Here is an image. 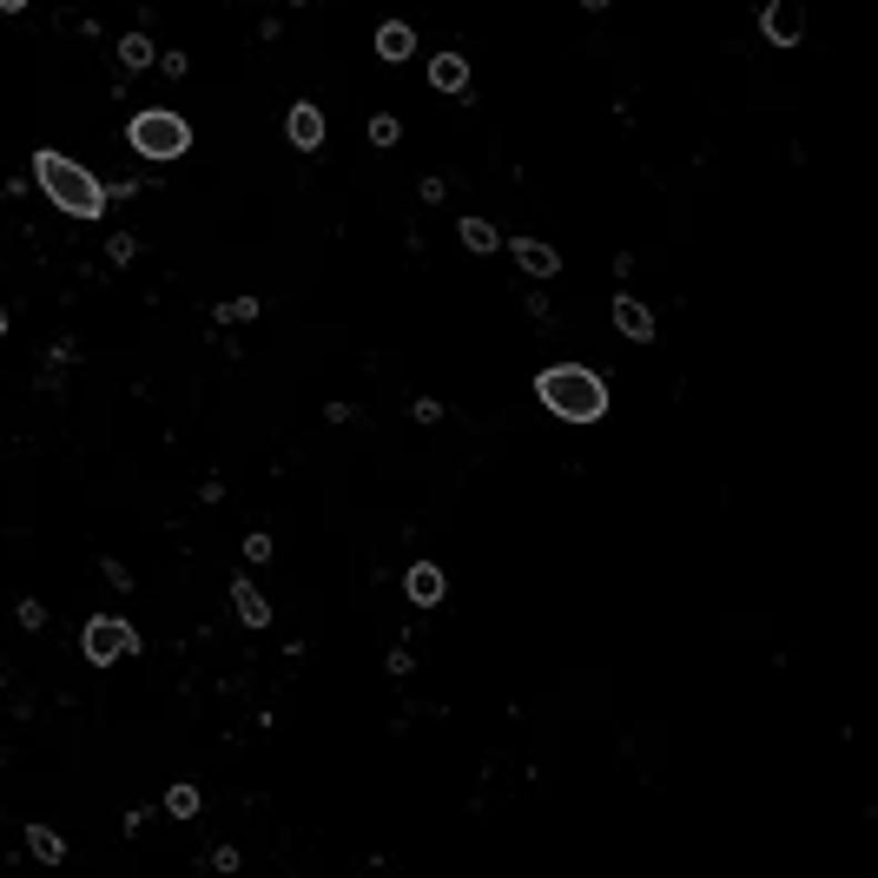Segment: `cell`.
<instances>
[{"label": "cell", "instance_id": "8fae6325", "mask_svg": "<svg viewBox=\"0 0 878 878\" xmlns=\"http://www.w3.org/2000/svg\"><path fill=\"white\" fill-rule=\"evenodd\" d=\"M232 602H239V615H245L251 627H264V622H271V615H264V602H258V595H251L245 582H239V588H232Z\"/></svg>", "mask_w": 878, "mask_h": 878}, {"label": "cell", "instance_id": "9c48e42d", "mask_svg": "<svg viewBox=\"0 0 878 878\" xmlns=\"http://www.w3.org/2000/svg\"><path fill=\"white\" fill-rule=\"evenodd\" d=\"M436 595H443V568H430V562H423V568H410V602H423V608H430Z\"/></svg>", "mask_w": 878, "mask_h": 878}, {"label": "cell", "instance_id": "52a82bcc", "mask_svg": "<svg viewBox=\"0 0 878 878\" xmlns=\"http://www.w3.org/2000/svg\"><path fill=\"white\" fill-rule=\"evenodd\" d=\"M376 53H383V60H410V53H416V33H410L403 20H383V27H376Z\"/></svg>", "mask_w": 878, "mask_h": 878}, {"label": "cell", "instance_id": "8992f818", "mask_svg": "<svg viewBox=\"0 0 878 878\" xmlns=\"http://www.w3.org/2000/svg\"><path fill=\"white\" fill-rule=\"evenodd\" d=\"M430 87H436V93H463V87H470V60H463V53H436V60H430Z\"/></svg>", "mask_w": 878, "mask_h": 878}, {"label": "cell", "instance_id": "3957f363", "mask_svg": "<svg viewBox=\"0 0 878 878\" xmlns=\"http://www.w3.org/2000/svg\"><path fill=\"white\" fill-rule=\"evenodd\" d=\"M125 139H132L145 159H179V152L192 145V125L179 120V113H139V120L125 125Z\"/></svg>", "mask_w": 878, "mask_h": 878}, {"label": "cell", "instance_id": "7c38bea8", "mask_svg": "<svg viewBox=\"0 0 878 878\" xmlns=\"http://www.w3.org/2000/svg\"><path fill=\"white\" fill-rule=\"evenodd\" d=\"M622 324L634 331V337H647V311H640V304H622Z\"/></svg>", "mask_w": 878, "mask_h": 878}, {"label": "cell", "instance_id": "7a4b0ae2", "mask_svg": "<svg viewBox=\"0 0 878 878\" xmlns=\"http://www.w3.org/2000/svg\"><path fill=\"white\" fill-rule=\"evenodd\" d=\"M535 396L562 416V423H595L602 410H608V383L595 371H582V364H555V371L535 376Z\"/></svg>", "mask_w": 878, "mask_h": 878}, {"label": "cell", "instance_id": "5b68a950", "mask_svg": "<svg viewBox=\"0 0 878 878\" xmlns=\"http://www.w3.org/2000/svg\"><path fill=\"white\" fill-rule=\"evenodd\" d=\"M284 132H291V145H297V152H317V145H324V113H317V107H291Z\"/></svg>", "mask_w": 878, "mask_h": 878}, {"label": "cell", "instance_id": "277c9868", "mask_svg": "<svg viewBox=\"0 0 878 878\" xmlns=\"http://www.w3.org/2000/svg\"><path fill=\"white\" fill-rule=\"evenodd\" d=\"M139 647V634L120 622V615H100V622H87V660L93 667H113L120 654H132Z\"/></svg>", "mask_w": 878, "mask_h": 878}, {"label": "cell", "instance_id": "6da1fadb", "mask_svg": "<svg viewBox=\"0 0 878 878\" xmlns=\"http://www.w3.org/2000/svg\"><path fill=\"white\" fill-rule=\"evenodd\" d=\"M33 172H40V185H47V199H53L60 212H73V219H100V212H107V185H100L87 165H73L67 152L40 145V152H33Z\"/></svg>", "mask_w": 878, "mask_h": 878}, {"label": "cell", "instance_id": "ba28073f", "mask_svg": "<svg viewBox=\"0 0 878 878\" xmlns=\"http://www.w3.org/2000/svg\"><path fill=\"white\" fill-rule=\"evenodd\" d=\"M766 33H773L779 47H793V40H799V20H793V0H779V7L766 0Z\"/></svg>", "mask_w": 878, "mask_h": 878}, {"label": "cell", "instance_id": "30bf717a", "mask_svg": "<svg viewBox=\"0 0 878 878\" xmlns=\"http://www.w3.org/2000/svg\"><path fill=\"white\" fill-rule=\"evenodd\" d=\"M508 251H515V258H522V264H528L535 277H548V271H555V251H542V245H535V239H515V245H508Z\"/></svg>", "mask_w": 878, "mask_h": 878}, {"label": "cell", "instance_id": "4fadbf2b", "mask_svg": "<svg viewBox=\"0 0 878 878\" xmlns=\"http://www.w3.org/2000/svg\"><path fill=\"white\" fill-rule=\"evenodd\" d=\"M0 7H7V13H13V7H27V0H0Z\"/></svg>", "mask_w": 878, "mask_h": 878}]
</instances>
